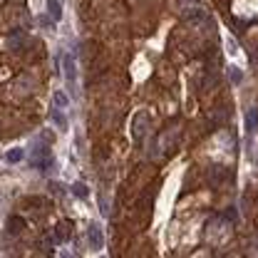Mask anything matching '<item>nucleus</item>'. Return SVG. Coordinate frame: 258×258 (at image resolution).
Returning a JSON list of instances; mask_svg holds the SVG:
<instances>
[{
    "label": "nucleus",
    "instance_id": "7ed1b4c3",
    "mask_svg": "<svg viewBox=\"0 0 258 258\" xmlns=\"http://www.w3.org/2000/svg\"><path fill=\"white\" fill-rule=\"evenodd\" d=\"M50 119H52V124H55V129L60 132V134H65L67 129H70V122H67V117H65V109L62 107H52L50 109Z\"/></svg>",
    "mask_w": 258,
    "mask_h": 258
},
{
    "label": "nucleus",
    "instance_id": "20e7f679",
    "mask_svg": "<svg viewBox=\"0 0 258 258\" xmlns=\"http://www.w3.org/2000/svg\"><path fill=\"white\" fill-rule=\"evenodd\" d=\"M87 241H89V249H92V251L104 249V236H102L99 224H89V229H87Z\"/></svg>",
    "mask_w": 258,
    "mask_h": 258
},
{
    "label": "nucleus",
    "instance_id": "1a4fd4ad",
    "mask_svg": "<svg viewBox=\"0 0 258 258\" xmlns=\"http://www.w3.org/2000/svg\"><path fill=\"white\" fill-rule=\"evenodd\" d=\"M226 50H229L231 57H239V55H241V52H239V45H236V40H234L231 35H226Z\"/></svg>",
    "mask_w": 258,
    "mask_h": 258
},
{
    "label": "nucleus",
    "instance_id": "f257e3e1",
    "mask_svg": "<svg viewBox=\"0 0 258 258\" xmlns=\"http://www.w3.org/2000/svg\"><path fill=\"white\" fill-rule=\"evenodd\" d=\"M62 77H65V85H67L70 94L77 97V87H80L77 85V57H75L72 50L62 55Z\"/></svg>",
    "mask_w": 258,
    "mask_h": 258
},
{
    "label": "nucleus",
    "instance_id": "f03ea898",
    "mask_svg": "<svg viewBox=\"0 0 258 258\" xmlns=\"http://www.w3.org/2000/svg\"><path fill=\"white\" fill-rule=\"evenodd\" d=\"M30 164H32L35 169H40V172H47V169L52 167L50 147H45V144H35V147L30 149Z\"/></svg>",
    "mask_w": 258,
    "mask_h": 258
},
{
    "label": "nucleus",
    "instance_id": "6e6552de",
    "mask_svg": "<svg viewBox=\"0 0 258 258\" xmlns=\"http://www.w3.org/2000/svg\"><path fill=\"white\" fill-rule=\"evenodd\" d=\"M22 157H25V149H22V147H15V149H10V152L5 154V159H7L10 164H17V162H22Z\"/></svg>",
    "mask_w": 258,
    "mask_h": 258
},
{
    "label": "nucleus",
    "instance_id": "39448f33",
    "mask_svg": "<svg viewBox=\"0 0 258 258\" xmlns=\"http://www.w3.org/2000/svg\"><path fill=\"white\" fill-rule=\"evenodd\" d=\"M45 10H47V15L52 17V22H60L62 20V0H45Z\"/></svg>",
    "mask_w": 258,
    "mask_h": 258
},
{
    "label": "nucleus",
    "instance_id": "423d86ee",
    "mask_svg": "<svg viewBox=\"0 0 258 258\" xmlns=\"http://www.w3.org/2000/svg\"><path fill=\"white\" fill-rule=\"evenodd\" d=\"M256 129H258V109H249V114H246V134L254 137Z\"/></svg>",
    "mask_w": 258,
    "mask_h": 258
},
{
    "label": "nucleus",
    "instance_id": "9d476101",
    "mask_svg": "<svg viewBox=\"0 0 258 258\" xmlns=\"http://www.w3.org/2000/svg\"><path fill=\"white\" fill-rule=\"evenodd\" d=\"M229 77H231L234 85H241V82H244V72H241L239 67H229Z\"/></svg>",
    "mask_w": 258,
    "mask_h": 258
},
{
    "label": "nucleus",
    "instance_id": "0eeeda50",
    "mask_svg": "<svg viewBox=\"0 0 258 258\" xmlns=\"http://www.w3.org/2000/svg\"><path fill=\"white\" fill-rule=\"evenodd\" d=\"M52 99H55V104H57V107H62V109H67V107H70V97L65 94V89H55V92H52Z\"/></svg>",
    "mask_w": 258,
    "mask_h": 258
},
{
    "label": "nucleus",
    "instance_id": "9b49d317",
    "mask_svg": "<svg viewBox=\"0 0 258 258\" xmlns=\"http://www.w3.org/2000/svg\"><path fill=\"white\" fill-rule=\"evenodd\" d=\"M72 194H75L77 199H87V186H85L82 181H77V184L72 186Z\"/></svg>",
    "mask_w": 258,
    "mask_h": 258
}]
</instances>
